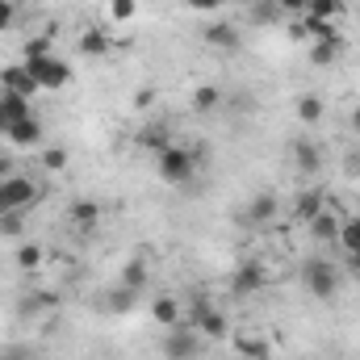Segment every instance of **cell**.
<instances>
[{
	"instance_id": "8992f818",
	"label": "cell",
	"mask_w": 360,
	"mask_h": 360,
	"mask_svg": "<svg viewBox=\"0 0 360 360\" xmlns=\"http://www.w3.org/2000/svg\"><path fill=\"white\" fill-rule=\"evenodd\" d=\"M188 327H197V331L210 335V340H222V335H226V319H222L210 302H193V310H188Z\"/></svg>"
},
{
	"instance_id": "60d3db41",
	"label": "cell",
	"mask_w": 360,
	"mask_h": 360,
	"mask_svg": "<svg viewBox=\"0 0 360 360\" xmlns=\"http://www.w3.org/2000/svg\"><path fill=\"white\" fill-rule=\"evenodd\" d=\"M0 360H13V356H0Z\"/></svg>"
},
{
	"instance_id": "ba28073f",
	"label": "cell",
	"mask_w": 360,
	"mask_h": 360,
	"mask_svg": "<svg viewBox=\"0 0 360 360\" xmlns=\"http://www.w3.org/2000/svg\"><path fill=\"white\" fill-rule=\"evenodd\" d=\"M0 89L17 92V96H34V92H38V80L30 76L25 63H8V68H0Z\"/></svg>"
},
{
	"instance_id": "d6986e66",
	"label": "cell",
	"mask_w": 360,
	"mask_h": 360,
	"mask_svg": "<svg viewBox=\"0 0 360 360\" xmlns=\"http://www.w3.org/2000/svg\"><path fill=\"white\" fill-rule=\"evenodd\" d=\"M235 352H239V360H269V340L264 335H256V331H243L239 340H235Z\"/></svg>"
},
{
	"instance_id": "5bb4252c",
	"label": "cell",
	"mask_w": 360,
	"mask_h": 360,
	"mask_svg": "<svg viewBox=\"0 0 360 360\" xmlns=\"http://www.w3.org/2000/svg\"><path fill=\"white\" fill-rule=\"evenodd\" d=\"M205 42H210L214 51H239V30H235L231 21H210V25H205Z\"/></svg>"
},
{
	"instance_id": "f546056e",
	"label": "cell",
	"mask_w": 360,
	"mask_h": 360,
	"mask_svg": "<svg viewBox=\"0 0 360 360\" xmlns=\"http://www.w3.org/2000/svg\"><path fill=\"white\" fill-rule=\"evenodd\" d=\"M105 13H109L113 21H130V17L139 13V0H109V4H105Z\"/></svg>"
},
{
	"instance_id": "3957f363",
	"label": "cell",
	"mask_w": 360,
	"mask_h": 360,
	"mask_svg": "<svg viewBox=\"0 0 360 360\" xmlns=\"http://www.w3.org/2000/svg\"><path fill=\"white\" fill-rule=\"evenodd\" d=\"M38 201V184L30 176H4L0 180V214H21Z\"/></svg>"
},
{
	"instance_id": "d4e9b609",
	"label": "cell",
	"mask_w": 360,
	"mask_h": 360,
	"mask_svg": "<svg viewBox=\"0 0 360 360\" xmlns=\"http://www.w3.org/2000/svg\"><path fill=\"white\" fill-rule=\"evenodd\" d=\"M139 147H147V151H164V147H172V134L164 130V126H147V130H139Z\"/></svg>"
},
{
	"instance_id": "44dd1931",
	"label": "cell",
	"mask_w": 360,
	"mask_h": 360,
	"mask_svg": "<svg viewBox=\"0 0 360 360\" xmlns=\"http://www.w3.org/2000/svg\"><path fill=\"white\" fill-rule=\"evenodd\" d=\"M134 302H139V289H130V285H122V281L109 289V310H113V314H130Z\"/></svg>"
},
{
	"instance_id": "484cf974",
	"label": "cell",
	"mask_w": 360,
	"mask_h": 360,
	"mask_svg": "<svg viewBox=\"0 0 360 360\" xmlns=\"http://www.w3.org/2000/svg\"><path fill=\"white\" fill-rule=\"evenodd\" d=\"M340 13H344V8H340V0H310L302 17H314V21H327V25H335V17H340Z\"/></svg>"
},
{
	"instance_id": "cb8c5ba5",
	"label": "cell",
	"mask_w": 360,
	"mask_h": 360,
	"mask_svg": "<svg viewBox=\"0 0 360 360\" xmlns=\"http://www.w3.org/2000/svg\"><path fill=\"white\" fill-rule=\"evenodd\" d=\"M344 252H360V214L352 218H340V239H335Z\"/></svg>"
},
{
	"instance_id": "ac0fdd59",
	"label": "cell",
	"mask_w": 360,
	"mask_h": 360,
	"mask_svg": "<svg viewBox=\"0 0 360 360\" xmlns=\"http://www.w3.org/2000/svg\"><path fill=\"white\" fill-rule=\"evenodd\" d=\"M340 51H344V38H340V34L319 38V42L310 46V63H314V68H331V63L340 59Z\"/></svg>"
},
{
	"instance_id": "f35d334b",
	"label": "cell",
	"mask_w": 360,
	"mask_h": 360,
	"mask_svg": "<svg viewBox=\"0 0 360 360\" xmlns=\"http://www.w3.org/2000/svg\"><path fill=\"white\" fill-rule=\"evenodd\" d=\"M151 101H155V96H151V89H143L139 96H134V105H139V109H143V105H151Z\"/></svg>"
},
{
	"instance_id": "1f68e13d",
	"label": "cell",
	"mask_w": 360,
	"mask_h": 360,
	"mask_svg": "<svg viewBox=\"0 0 360 360\" xmlns=\"http://www.w3.org/2000/svg\"><path fill=\"white\" fill-rule=\"evenodd\" d=\"M46 55H55L46 38H30V42H25V63H34V59H46Z\"/></svg>"
},
{
	"instance_id": "8d00e7d4",
	"label": "cell",
	"mask_w": 360,
	"mask_h": 360,
	"mask_svg": "<svg viewBox=\"0 0 360 360\" xmlns=\"http://www.w3.org/2000/svg\"><path fill=\"white\" fill-rule=\"evenodd\" d=\"M348 176L360 180V147H356V151H348Z\"/></svg>"
},
{
	"instance_id": "836d02e7",
	"label": "cell",
	"mask_w": 360,
	"mask_h": 360,
	"mask_svg": "<svg viewBox=\"0 0 360 360\" xmlns=\"http://www.w3.org/2000/svg\"><path fill=\"white\" fill-rule=\"evenodd\" d=\"M17 21V0H0V30H13Z\"/></svg>"
},
{
	"instance_id": "d590c367",
	"label": "cell",
	"mask_w": 360,
	"mask_h": 360,
	"mask_svg": "<svg viewBox=\"0 0 360 360\" xmlns=\"http://www.w3.org/2000/svg\"><path fill=\"white\" fill-rule=\"evenodd\" d=\"M184 4H188V8H197V13H218L226 0H184Z\"/></svg>"
},
{
	"instance_id": "9c48e42d",
	"label": "cell",
	"mask_w": 360,
	"mask_h": 360,
	"mask_svg": "<svg viewBox=\"0 0 360 360\" xmlns=\"http://www.w3.org/2000/svg\"><path fill=\"white\" fill-rule=\"evenodd\" d=\"M327 210V193L319 188V184H310V188H302L297 197H293V218L297 222H310L314 214H323Z\"/></svg>"
},
{
	"instance_id": "6da1fadb",
	"label": "cell",
	"mask_w": 360,
	"mask_h": 360,
	"mask_svg": "<svg viewBox=\"0 0 360 360\" xmlns=\"http://www.w3.org/2000/svg\"><path fill=\"white\" fill-rule=\"evenodd\" d=\"M197 164H201V147H164L160 155H155V168H160V180L164 184H188V180L197 176Z\"/></svg>"
},
{
	"instance_id": "603a6c76",
	"label": "cell",
	"mask_w": 360,
	"mask_h": 360,
	"mask_svg": "<svg viewBox=\"0 0 360 360\" xmlns=\"http://www.w3.org/2000/svg\"><path fill=\"white\" fill-rule=\"evenodd\" d=\"M193 109H197V113L222 109V89H218V84H201V89L193 92Z\"/></svg>"
},
{
	"instance_id": "74e56055",
	"label": "cell",
	"mask_w": 360,
	"mask_h": 360,
	"mask_svg": "<svg viewBox=\"0 0 360 360\" xmlns=\"http://www.w3.org/2000/svg\"><path fill=\"white\" fill-rule=\"evenodd\" d=\"M344 256H348V272H356L360 276V252H344Z\"/></svg>"
},
{
	"instance_id": "5b68a950",
	"label": "cell",
	"mask_w": 360,
	"mask_h": 360,
	"mask_svg": "<svg viewBox=\"0 0 360 360\" xmlns=\"http://www.w3.org/2000/svg\"><path fill=\"white\" fill-rule=\"evenodd\" d=\"M30 68V76L38 80V89H46V92H55V89H63L68 80H72V68L59 59V55H46V59H34V63H25Z\"/></svg>"
},
{
	"instance_id": "f1b7e54d",
	"label": "cell",
	"mask_w": 360,
	"mask_h": 360,
	"mask_svg": "<svg viewBox=\"0 0 360 360\" xmlns=\"http://www.w3.org/2000/svg\"><path fill=\"white\" fill-rule=\"evenodd\" d=\"M109 46H113V42H109L101 30H84V34H80V51H84V55H92V59H96V55H105Z\"/></svg>"
},
{
	"instance_id": "e0dca14e",
	"label": "cell",
	"mask_w": 360,
	"mask_h": 360,
	"mask_svg": "<svg viewBox=\"0 0 360 360\" xmlns=\"http://www.w3.org/2000/svg\"><path fill=\"white\" fill-rule=\"evenodd\" d=\"M46 260H51V252H46L42 243H21V248H17V269L30 272V276L46 269Z\"/></svg>"
},
{
	"instance_id": "30bf717a",
	"label": "cell",
	"mask_w": 360,
	"mask_h": 360,
	"mask_svg": "<svg viewBox=\"0 0 360 360\" xmlns=\"http://www.w3.org/2000/svg\"><path fill=\"white\" fill-rule=\"evenodd\" d=\"M4 139L13 143V147H38L42 143V122L30 113V117H21V122H13L8 130H4Z\"/></svg>"
},
{
	"instance_id": "7c38bea8",
	"label": "cell",
	"mask_w": 360,
	"mask_h": 360,
	"mask_svg": "<svg viewBox=\"0 0 360 360\" xmlns=\"http://www.w3.org/2000/svg\"><path fill=\"white\" fill-rule=\"evenodd\" d=\"M306 226H310V239H314V243H335V239H340V214H335L331 205H327L323 214H314Z\"/></svg>"
},
{
	"instance_id": "4fadbf2b",
	"label": "cell",
	"mask_w": 360,
	"mask_h": 360,
	"mask_svg": "<svg viewBox=\"0 0 360 360\" xmlns=\"http://www.w3.org/2000/svg\"><path fill=\"white\" fill-rule=\"evenodd\" d=\"M34 109H30V96H17V92H0V134L13 126V122H21V117H30Z\"/></svg>"
},
{
	"instance_id": "4316f807",
	"label": "cell",
	"mask_w": 360,
	"mask_h": 360,
	"mask_svg": "<svg viewBox=\"0 0 360 360\" xmlns=\"http://www.w3.org/2000/svg\"><path fill=\"white\" fill-rule=\"evenodd\" d=\"M55 302H59V297H55V293H46V289H42V293H30V297L21 302V314H25V319L46 314V310H55Z\"/></svg>"
},
{
	"instance_id": "d6a6232c",
	"label": "cell",
	"mask_w": 360,
	"mask_h": 360,
	"mask_svg": "<svg viewBox=\"0 0 360 360\" xmlns=\"http://www.w3.org/2000/svg\"><path fill=\"white\" fill-rule=\"evenodd\" d=\"M21 226H25V218H21V214H0V235H4V239H17V235H21Z\"/></svg>"
},
{
	"instance_id": "ffe728a7",
	"label": "cell",
	"mask_w": 360,
	"mask_h": 360,
	"mask_svg": "<svg viewBox=\"0 0 360 360\" xmlns=\"http://www.w3.org/2000/svg\"><path fill=\"white\" fill-rule=\"evenodd\" d=\"M260 289H264V269H260V264H243V269L235 272V293H239V297L260 293Z\"/></svg>"
},
{
	"instance_id": "e575fe53",
	"label": "cell",
	"mask_w": 360,
	"mask_h": 360,
	"mask_svg": "<svg viewBox=\"0 0 360 360\" xmlns=\"http://www.w3.org/2000/svg\"><path fill=\"white\" fill-rule=\"evenodd\" d=\"M306 4H310V0H276V8H281V13H293V17H302Z\"/></svg>"
},
{
	"instance_id": "8fae6325",
	"label": "cell",
	"mask_w": 360,
	"mask_h": 360,
	"mask_svg": "<svg viewBox=\"0 0 360 360\" xmlns=\"http://www.w3.org/2000/svg\"><path fill=\"white\" fill-rule=\"evenodd\" d=\"M293 164H297L302 176H319V168H323V151H319L310 139H293Z\"/></svg>"
},
{
	"instance_id": "52a82bcc",
	"label": "cell",
	"mask_w": 360,
	"mask_h": 360,
	"mask_svg": "<svg viewBox=\"0 0 360 360\" xmlns=\"http://www.w3.org/2000/svg\"><path fill=\"white\" fill-rule=\"evenodd\" d=\"M243 214H248V222H252V226H269V222H276V214H281V197L264 188V193H256V197L248 201V210H243Z\"/></svg>"
},
{
	"instance_id": "ab89813d",
	"label": "cell",
	"mask_w": 360,
	"mask_h": 360,
	"mask_svg": "<svg viewBox=\"0 0 360 360\" xmlns=\"http://www.w3.org/2000/svg\"><path fill=\"white\" fill-rule=\"evenodd\" d=\"M348 122H352V130H356V134H360V105H356V109H352V117H348Z\"/></svg>"
},
{
	"instance_id": "4dcf8cb0",
	"label": "cell",
	"mask_w": 360,
	"mask_h": 360,
	"mask_svg": "<svg viewBox=\"0 0 360 360\" xmlns=\"http://www.w3.org/2000/svg\"><path fill=\"white\" fill-rule=\"evenodd\" d=\"M42 164H46V172H63L68 168V151L63 147H46L42 151Z\"/></svg>"
},
{
	"instance_id": "277c9868",
	"label": "cell",
	"mask_w": 360,
	"mask_h": 360,
	"mask_svg": "<svg viewBox=\"0 0 360 360\" xmlns=\"http://www.w3.org/2000/svg\"><path fill=\"white\" fill-rule=\"evenodd\" d=\"M164 356H168V360H197V356H201V335H197V327H188V323L168 327Z\"/></svg>"
},
{
	"instance_id": "9a60e30c",
	"label": "cell",
	"mask_w": 360,
	"mask_h": 360,
	"mask_svg": "<svg viewBox=\"0 0 360 360\" xmlns=\"http://www.w3.org/2000/svg\"><path fill=\"white\" fill-rule=\"evenodd\" d=\"M180 314H184V306H180V297H172V293H160V297L151 302V319H155L160 327H176Z\"/></svg>"
},
{
	"instance_id": "2e32d148",
	"label": "cell",
	"mask_w": 360,
	"mask_h": 360,
	"mask_svg": "<svg viewBox=\"0 0 360 360\" xmlns=\"http://www.w3.org/2000/svg\"><path fill=\"white\" fill-rule=\"evenodd\" d=\"M72 231H92L96 222H101V205L92 201V197H80V201H72Z\"/></svg>"
},
{
	"instance_id": "7a4b0ae2",
	"label": "cell",
	"mask_w": 360,
	"mask_h": 360,
	"mask_svg": "<svg viewBox=\"0 0 360 360\" xmlns=\"http://www.w3.org/2000/svg\"><path fill=\"white\" fill-rule=\"evenodd\" d=\"M302 285H306V293H310L314 302H331V297L340 293V269H335L331 260L314 256V260L302 264Z\"/></svg>"
},
{
	"instance_id": "b9f144b4",
	"label": "cell",
	"mask_w": 360,
	"mask_h": 360,
	"mask_svg": "<svg viewBox=\"0 0 360 360\" xmlns=\"http://www.w3.org/2000/svg\"><path fill=\"white\" fill-rule=\"evenodd\" d=\"M243 4H248V0H243Z\"/></svg>"
},
{
	"instance_id": "7402d4cb",
	"label": "cell",
	"mask_w": 360,
	"mask_h": 360,
	"mask_svg": "<svg viewBox=\"0 0 360 360\" xmlns=\"http://www.w3.org/2000/svg\"><path fill=\"white\" fill-rule=\"evenodd\" d=\"M297 122H302V126H319V122H323V96L306 92V96L297 101Z\"/></svg>"
},
{
	"instance_id": "83f0119b",
	"label": "cell",
	"mask_w": 360,
	"mask_h": 360,
	"mask_svg": "<svg viewBox=\"0 0 360 360\" xmlns=\"http://www.w3.org/2000/svg\"><path fill=\"white\" fill-rule=\"evenodd\" d=\"M147 256H134V260H130V264H126V269H122V285H130V289H143V285H147Z\"/></svg>"
}]
</instances>
